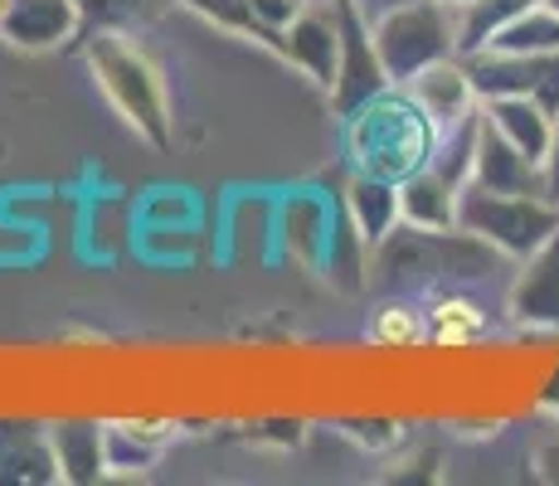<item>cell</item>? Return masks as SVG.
Returning a JSON list of instances; mask_svg holds the SVG:
<instances>
[{
  "mask_svg": "<svg viewBox=\"0 0 559 486\" xmlns=\"http://www.w3.org/2000/svg\"><path fill=\"white\" fill-rule=\"evenodd\" d=\"M457 229H467L472 239L521 263L525 253H535L559 229V204L550 194H511L467 180L457 194Z\"/></svg>",
  "mask_w": 559,
  "mask_h": 486,
  "instance_id": "4",
  "label": "cell"
},
{
  "mask_svg": "<svg viewBox=\"0 0 559 486\" xmlns=\"http://www.w3.org/2000/svg\"><path fill=\"white\" fill-rule=\"evenodd\" d=\"M497 248H487L481 239H472L467 229H414L400 224L384 244L370 248V283L394 287V292H414L443 277H477L497 263Z\"/></svg>",
  "mask_w": 559,
  "mask_h": 486,
  "instance_id": "3",
  "label": "cell"
},
{
  "mask_svg": "<svg viewBox=\"0 0 559 486\" xmlns=\"http://www.w3.org/2000/svg\"><path fill=\"white\" fill-rule=\"evenodd\" d=\"M336 210H341V200H326V194H317V190H293L283 204H277L273 239L283 244L287 263L307 268V273H326Z\"/></svg>",
  "mask_w": 559,
  "mask_h": 486,
  "instance_id": "8",
  "label": "cell"
},
{
  "mask_svg": "<svg viewBox=\"0 0 559 486\" xmlns=\"http://www.w3.org/2000/svg\"><path fill=\"white\" fill-rule=\"evenodd\" d=\"M83 59H88L93 83H98L103 97L112 103V112L122 117L146 146H156V151L176 146V112H170L166 73H160V63L146 54V45H136L122 25H103V29H88Z\"/></svg>",
  "mask_w": 559,
  "mask_h": 486,
  "instance_id": "1",
  "label": "cell"
},
{
  "mask_svg": "<svg viewBox=\"0 0 559 486\" xmlns=\"http://www.w3.org/2000/svg\"><path fill=\"white\" fill-rule=\"evenodd\" d=\"M481 331H487L481 307H472V301H462V297H443L433 311H428V336L433 341L467 345V341H477Z\"/></svg>",
  "mask_w": 559,
  "mask_h": 486,
  "instance_id": "23",
  "label": "cell"
},
{
  "mask_svg": "<svg viewBox=\"0 0 559 486\" xmlns=\"http://www.w3.org/2000/svg\"><path fill=\"white\" fill-rule=\"evenodd\" d=\"M540 5H550V10H555V15H559V0H540Z\"/></svg>",
  "mask_w": 559,
  "mask_h": 486,
  "instance_id": "30",
  "label": "cell"
},
{
  "mask_svg": "<svg viewBox=\"0 0 559 486\" xmlns=\"http://www.w3.org/2000/svg\"><path fill=\"white\" fill-rule=\"evenodd\" d=\"M258 25L267 29V54H283V29L311 5V0H249Z\"/></svg>",
  "mask_w": 559,
  "mask_h": 486,
  "instance_id": "25",
  "label": "cell"
},
{
  "mask_svg": "<svg viewBox=\"0 0 559 486\" xmlns=\"http://www.w3.org/2000/svg\"><path fill=\"white\" fill-rule=\"evenodd\" d=\"M370 25H374V49H380L390 83H408L428 63L457 54L453 5H443V0H404V5L374 15Z\"/></svg>",
  "mask_w": 559,
  "mask_h": 486,
  "instance_id": "5",
  "label": "cell"
},
{
  "mask_svg": "<svg viewBox=\"0 0 559 486\" xmlns=\"http://www.w3.org/2000/svg\"><path fill=\"white\" fill-rule=\"evenodd\" d=\"M487 49H501V54H550L559 49V15L550 5H531L521 20H511Z\"/></svg>",
  "mask_w": 559,
  "mask_h": 486,
  "instance_id": "21",
  "label": "cell"
},
{
  "mask_svg": "<svg viewBox=\"0 0 559 486\" xmlns=\"http://www.w3.org/2000/svg\"><path fill=\"white\" fill-rule=\"evenodd\" d=\"M545 194L559 204V117H555V137H550V156H545Z\"/></svg>",
  "mask_w": 559,
  "mask_h": 486,
  "instance_id": "27",
  "label": "cell"
},
{
  "mask_svg": "<svg viewBox=\"0 0 559 486\" xmlns=\"http://www.w3.org/2000/svg\"><path fill=\"white\" fill-rule=\"evenodd\" d=\"M283 63H293L302 79H311L321 93L336 88V63H341V25L331 0H311L302 15L283 29Z\"/></svg>",
  "mask_w": 559,
  "mask_h": 486,
  "instance_id": "9",
  "label": "cell"
},
{
  "mask_svg": "<svg viewBox=\"0 0 559 486\" xmlns=\"http://www.w3.org/2000/svg\"><path fill=\"white\" fill-rule=\"evenodd\" d=\"M176 5H186L190 15H200V20H210V25L229 29V35H239V39H253L258 49H267V29L258 25L249 0H176Z\"/></svg>",
  "mask_w": 559,
  "mask_h": 486,
  "instance_id": "22",
  "label": "cell"
},
{
  "mask_svg": "<svg viewBox=\"0 0 559 486\" xmlns=\"http://www.w3.org/2000/svg\"><path fill=\"white\" fill-rule=\"evenodd\" d=\"M443 5H462V0H443Z\"/></svg>",
  "mask_w": 559,
  "mask_h": 486,
  "instance_id": "31",
  "label": "cell"
},
{
  "mask_svg": "<svg viewBox=\"0 0 559 486\" xmlns=\"http://www.w3.org/2000/svg\"><path fill=\"white\" fill-rule=\"evenodd\" d=\"M370 341L374 345H418V341H428V321L418 317L408 301H390V307L374 311Z\"/></svg>",
  "mask_w": 559,
  "mask_h": 486,
  "instance_id": "24",
  "label": "cell"
},
{
  "mask_svg": "<svg viewBox=\"0 0 559 486\" xmlns=\"http://www.w3.org/2000/svg\"><path fill=\"white\" fill-rule=\"evenodd\" d=\"M467 73L477 83L481 97H501V93H525L545 107L550 117H559V49L550 54H501V49H481L467 54Z\"/></svg>",
  "mask_w": 559,
  "mask_h": 486,
  "instance_id": "7",
  "label": "cell"
},
{
  "mask_svg": "<svg viewBox=\"0 0 559 486\" xmlns=\"http://www.w3.org/2000/svg\"><path fill=\"white\" fill-rule=\"evenodd\" d=\"M531 5H540V0H462V5H453L457 54L462 59H467V54H481L501 29L511 25V20H521Z\"/></svg>",
  "mask_w": 559,
  "mask_h": 486,
  "instance_id": "19",
  "label": "cell"
},
{
  "mask_svg": "<svg viewBox=\"0 0 559 486\" xmlns=\"http://www.w3.org/2000/svg\"><path fill=\"white\" fill-rule=\"evenodd\" d=\"M535 467H540V477H545V482H559V438H555V442H545L540 458H535Z\"/></svg>",
  "mask_w": 559,
  "mask_h": 486,
  "instance_id": "28",
  "label": "cell"
},
{
  "mask_svg": "<svg viewBox=\"0 0 559 486\" xmlns=\"http://www.w3.org/2000/svg\"><path fill=\"white\" fill-rule=\"evenodd\" d=\"M457 194L462 186H453L443 170L424 166L400 186V214L414 229H457Z\"/></svg>",
  "mask_w": 559,
  "mask_h": 486,
  "instance_id": "18",
  "label": "cell"
},
{
  "mask_svg": "<svg viewBox=\"0 0 559 486\" xmlns=\"http://www.w3.org/2000/svg\"><path fill=\"white\" fill-rule=\"evenodd\" d=\"M336 5V25H341V63H336V88H331V112L346 117L360 103H370L374 93L390 88V73L380 63L374 49V25L356 0H331Z\"/></svg>",
  "mask_w": 559,
  "mask_h": 486,
  "instance_id": "6",
  "label": "cell"
},
{
  "mask_svg": "<svg viewBox=\"0 0 559 486\" xmlns=\"http://www.w3.org/2000/svg\"><path fill=\"white\" fill-rule=\"evenodd\" d=\"M341 204H346V214H350V224H356V234L365 239V248L384 244L404 224V214H400V186H394V180L360 176V170H350Z\"/></svg>",
  "mask_w": 559,
  "mask_h": 486,
  "instance_id": "15",
  "label": "cell"
},
{
  "mask_svg": "<svg viewBox=\"0 0 559 486\" xmlns=\"http://www.w3.org/2000/svg\"><path fill=\"white\" fill-rule=\"evenodd\" d=\"M53 458H59V482L93 486L107 477V448H103V424L88 418H63L49 428Z\"/></svg>",
  "mask_w": 559,
  "mask_h": 486,
  "instance_id": "17",
  "label": "cell"
},
{
  "mask_svg": "<svg viewBox=\"0 0 559 486\" xmlns=\"http://www.w3.org/2000/svg\"><path fill=\"white\" fill-rule=\"evenodd\" d=\"M79 29V0H5V10H0V39L20 54L59 49Z\"/></svg>",
  "mask_w": 559,
  "mask_h": 486,
  "instance_id": "11",
  "label": "cell"
},
{
  "mask_svg": "<svg viewBox=\"0 0 559 486\" xmlns=\"http://www.w3.org/2000/svg\"><path fill=\"white\" fill-rule=\"evenodd\" d=\"M346 122V156L350 170L360 176H380L404 186L414 170L433 166L438 151V122L418 107V97L404 83H390L384 93H374L370 103H360L356 112L341 117Z\"/></svg>",
  "mask_w": 559,
  "mask_h": 486,
  "instance_id": "2",
  "label": "cell"
},
{
  "mask_svg": "<svg viewBox=\"0 0 559 486\" xmlns=\"http://www.w3.org/2000/svg\"><path fill=\"white\" fill-rule=\"evenodd\" d=\"M404 88L414 93L418 107H424V112L438 122V132H448V127L467 122V117L481 107V93H477V83H472V73H467V63H462V54L428 63L424 73H414V79L404 83Z\"/></svg>",
  "mask_w": 559,
  "mask_h": 486,
  "instance_id": "12",
  "label": "cell"
},
{
  "mask_svg": "<svg viewBox=\"0 0 559 486\" xmlns=\"http://www.w3.org/2000/svg\"><path fill=\"white\" fill-rule=\"evenodd\" d=\"M507 311L521 327L559 331V229L535 253L521 258V273L511 277Z\"/></svg>",
  "mask_w": 559,
  "mask_h": 486,
  "instance_id": "10",
  "label": "cell"
},
{
  "mask_svg": "<svg viewBox=\"0 0 559 486\" xmlns=\"http://www.w3.org/2000/svg\"><path fill=\"white\" fill-rule=\"evenodd\" d=\"M472 186L511 190V194H545V166H535L521 146H511L481 112L477 127V161H472Z\"/></svg>",
  "mask_w": 559,
  "mask_h": 486,
  "instance_id": "13",
  "label": "cell"
},
{
  "mask_svg": "<svg viewBox=\"0 0 559 486\" xmlns=\"http://www.w3.org/2000/svg\"><path fill=\"white\" fill-rule=\"evenodd\" d=\"M0 482H20V486L59 482V458H53L49 428L0 424Z\"/></svg>",
  "mask_w": 559,
  "mask_h": 486,
  "instance_id": "16",
  "label": "cell"
},
{
  "mask_svg": "<svg viewBox=\"0 0 559 486\" xmlns=\"http://www.w3.org/2000/svg\"><path fill=\"white\" fill-rule=\"evenodd\" d=\"M146 10V0H79V15L88 29H103V25H127Z\"/></svg>",
  "mask_w": 559,
  "mask_h": 486,
  "instance_id": "26",
  "label": "cell"
},
{
  "mask_svg": "<svg viewBox=\"0 0 559 486\" xmlns=\"http://www.w3.org/2000/svg\"><path fill=\"white\" fill-rule=\"evenodd\" d=\"M481 112H487V122L497 127L511 146H521L535 166H545V156H550V137H555V117L545 112L535 97H525V93L481 97Z\"/></svg>",
  "mask_w": 559,
  "mask_h": 486,
  "instance_id": "14",
  "label": "cell"
},
{
  "mask_svg": "<svg viewBox=\"0 0 559 486\" xmlns=\"http://www.w3.org/2000/svg\"><path fill=\"white\" fill-rule=\"evenodd\" d=\"M356 5H360V10H365V15H370V20H374V15H384V10L404 5V0H356Z\"/></svg>",
  "mask_w": 559,
  "mask_h": 486,
  "instance_id": "29",
  "label": "cell"
},
{
  "mask_svg": "<svg viewBox=\"0 0 559 486\" xmlns=\"http://www.w3.org/2000/svg\"><path fill=\"white\" fill-rule=\"evenodd\" d=\"M103 448H107V472L136 477L160 458L166 448V428L160 424H103Z\"/></svg>",
  "mask_w": 559,
  "mask_h": 486,
  "instance_id": "20",
  "label": "cell"
},
{
  "mask_svg": "<svg viewBox=\"0 0 559 486\" xmlns=\"http://www.w3.org/2000/svg\"><path fill=\"white\" fill-rule=\"evenodd\" d=\"M0 10H5V0H0Z\"/></svg>",
  "mask_w": 559,
  "mask_h": 486,
  "instance_id": "32",
  "label": "cell"
}]
</instances>
